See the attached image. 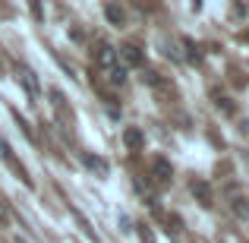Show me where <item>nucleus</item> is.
Wrapping results in <instances>:
<instances>
[{"label":"nucleus","mask_w":249,"mask_h":243,"mask_svg":"<svg viewBox=\"0 0 249 243\" xmlns=\"http://www.w3.org/2000/svg\"><path fill=\"white\" fill-rule=\"evenodd\" d=\"M123 142H126L129 149H142V146H145V136H142L136 127H129L126 133H123Z\"/></svg>","instance_id":"8"},{"label":"nucleus","mask_w":249,"mask_h":243,"mask_svg":"<svg viewBox=\"0 0 249 243\" xmlns=\"http://www.w3.org/2000/svg\"><path fill=\"white\" fill-rule=\"evenodd\" d=\"M85 164H89L91 170H98L101 177H104V174L110 170V168H107V161H104V158H98V155H85Z\"/></svg>","instance_id":"9"},{"label":"nucleus","mask_w":249,"mask_h":243,"mask_svg":"<svg viewBox=\"0 0 249 243\" xmlns=\"http://www.w3.org/2000/svg\"><path fill=\"white\" fill-rule=\"evenodd\" d=\"M3 221H6V208L0 206V224H3Z\"/></svg>","instance_id":"14"},{"label":"nucleus","mask_w":249,"mask_h":243,"mask_svg":"<svg viewBox=\"0 0 249 243\" xmlns=\"http://www.w3.org/2000/svg\"><path fill=\"white\" fill-rule=\"evenodd\" d=\"M246 41H249V32H246Z\"/></svg>","instance_id":"15"},{"label":"nucleus","mask_w":249,"mask_h":243,"mask_svg":"<svg viewBox=\"0 0 249 243\" xmlns=\"http://www.w3.org/2000/svg\"><path fill=\"white\" fill-rule=\"evenodd\" d=\"M19 79H22V85H25V92H29V95H38V92H41V85H38L35 73H32L29 67H22V70H19Z\"/></svg>","instance_id":"7"},{"label":"nucleus","mask_w":249,"mask_h":243,"mask_svg":"<svg viewBox=\"0 0 249 243\" xmlns=\"http://www.w3.org/2000/svg\"><path fill=\"white\" fill-rule=\"evenodd\" d=\"M104 13H107V19H110L114 25H123V10H120V6L107 3V10H104Z\"/></svg>","instance_id":"11"},{"label":"nucleus","mask_w":249,"mask_h":243,"mask_svg":"<svg viewBox=\"0 0 249 243\" xmlns=\"http://www.w3.org/2000/svg\"><path fill=\"white\" fill-rule=\"evenodd\" d=\"M0 158H3L6 164H10L13 168V174L19 177V180L25 183V187H32V177H29V170L22 168V161H16V155H13V149H10V142L3 139V136H0Z\"/></svg>","instance_id":"2"},{"label":"nucleus","mask_w":249,"mask_h":243,"mask_svg":"<svg viewBox=\"0 0 249 243\" xmlns=\"http://www.w3.org/2000/svg\"><path fill=\"white\" fill-rule=\"evenodd\" d=\"M231 208H233V215H237V218H249V193H237L231 199Z\"/></svg>","instance_id":"6"},{"label":"nucleus","mask_w":249,"mask_h":243,"mask_svg":"<svg viewBox=\"0 0 249 243\" xmlns=\"http://www.w3.org/2000/svg\"><path fill=\"white\" fill-rule=\"evenodd\" d=\"M189 189H193V196H199V202H202V206H212V202H214L212 187H208L205 180H193V183H189Z\"/></svg>","instance_id":"5"},{"label":"nucleus","mask_w":249,"mask_h":243,"mask_svg":"<svg viewBox=\"0 0 249 243\" xmlns=\"http://www.w3.org/2000/svg\"><path fill=\"white\" fill-rule=\"evenodd\" d=\"M139 234H142V243H155V237H152V231H148V227H142Z\"/></svg>","instance_id":"13"},{"label":"nucleus","mask_w":249,"mask_h":243,"mask_svg":"<svg viewBox=\"0 0 249 243\" xmlns=\"http://www.w3.org/2000/svg\"><path fill=\"white\" fill-rule=\"evenodd\" d=\"M95 70L114 85V89H120V85L126 82V67H123V60L117 57V51L107 48V44H101V48L95 51Z\"/></svg>","instance_id":"1"},{"label":"nucleus","mask_w":249,"mask_h":243,"mask_svg":"<svg viewBox=\"0 0 249 243\" xmlns=\"http://www.w3.org/2000/svg\"><path fill=\"white\" fill-rule=\"evenodd\" d=\"M29 6H32V16L41 19V3H38V0H29Z\"/></svg>","instance_id":"12"},{"label":"nucleus","mask_w":249,"mask_h":243,"mask_svg":"<svg viewBox=\"0 0 249 243\" xmlns=\"http://www.w3.org/2000/svg\"><path fill=\"white\" fill-rule=\"evenodd\" d=\"M142 82H148V85H152V89H164V82H161V76L158 73H155V70H145V76H142Z\"/></svg>","instance_id":"10"},{"label":"nucleus","mask_w":249,"mask_h":243,"mask_svg":"<svg viewBox=\"0 0 249 243\" xmlns=\"http://www.w3.org/2000/svg\"><path fill=\"white\" fill-rule=\"evenodd\" d=\"M152 174H155L158 183H167L170 177H174V168H170V161H164V158H155L152 161Z\"/></svg>","instance_id":"4"},{"label":"nucleus","mask_w":249,"mask_h":243,"mask_svg":"<svg viewBox=\"0 0 249 243\" xmlns=\"http://www.w3.org/2000/svg\"><path fill=\"white\" fill-rule=\"evenodd\" d=\"M117 57L123 60V67H142V60H145V57H142V51L136 48V44H123V48L117 51Z\"/></svg>","instance_id":"3"}]
</instances>
